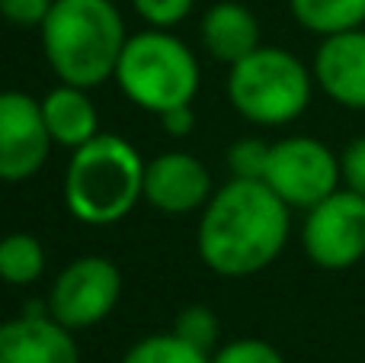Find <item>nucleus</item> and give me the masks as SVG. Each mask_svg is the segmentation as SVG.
I'll return each instance as SVG.
<instances>
[{
    "label": "nucleus",
    "mask_w": 365,
    "mask_h": 363,
    "mask_svg": "<svg viewBox=\"0 0 365 363\" xmlns=\"http://www.w3.org/2000/svg\"><path fill=\"white\" fill-rule=\"evenodd\" d=\"M292 209L263 180L231 177L199 219V257L218 277H253L289 244Z\"/></svg>",
    "instance_id": "obj_1"
},
{
    "label": "nucleus",
    "mask_w": 365,
    "mask_h": 363,
    "mask_svg": "<svg viewBox=\"0 0 365 363\" xmlns=\"http://www.w3.org/2000/svg\"><path fill=\"white\" fill-rule=\"evenodd\" d=\"M38 29L55 77L83 90L113 81L128 42L125 19L113 0H55Z\"/></svg>",
    "instance_id": "obj_2"
},
{
    "label": "nucleus",
    "mask_w": 365,
    "mask_h": 363,
    "mask_svg": "<svg viewBox=\"0 0 365 363\" xmlns=\"http://www.w3.org/2000/svg\"><path fill=\"white\" fill-rule=\"evenodd\" d=\"M145 199V161L132 141L100 132L64 171V206L83 225H115Z\"/></svg>",
    "instance_id": "obj_3"
},
{
    "label": "nucleus",
    "mask_w": 365,
    "mask_h": 363,
    "mask_svg": "<svg viewBox=\"0 0 365 363\" xmlns=\"http://www.w3.org/2000/svg\"><path fill=\"white\" fill-rule=\"evenodd\" d=\"M113 81L135 106L164 116L167 109L189 106L199 94V61L182 39L151 26L128 36Z\"/></svg>",
    "instance_id": "obj_4"
},
{
    "label": "nucleus",
    "mask_w": 365,
    "mask_h": 363,
    "mask_svg": "<svg viewBox=\"0 0 365 363\" xmlns=\"http://www.w3.org/2000/svg\"><path fill=\"white\" fill-rule=\"evenodd\" d=\"M314 71L289 49L259 45L231 64L227 96L231 106L253 126H289L308 109Z\"/></svg>",
    "instance_id": "obj_5"
},
{
    "label": "nucleus",
    "mask_w": 365,
    "mask_h": 363,
    "mask_svg": "<svg viewBox=\"0 0 365 363\" xmlns=\"http://www.w3.org/2000/svg\"><path fill=\"white\" fill-rule=\"evenodd\" d=\"M263 184L289 209H311L343 187L340 154H334L321 139L289 135L269 148Z\"/></svg>",
    "instance_id": "obj_6"
},
{
    "label": "nucleus",
    "mask_w": 365,
    "mask_h": 363,
    "mask_svg": "<svg viewBox=\"0 0 365 363\" xmlns=\"http://www.w3.org/2000/svg\"><path fill=\"white\" fill-rule=\"evenodd\" d=\"M302 248L321 270H349L365 261V197L334 190L327 199L304 209Z\"/></svg>",
    "instance_id": "obj_7"
},
{
    "label": "nucleus",
    "mask_w": 365,
    "mask_h": 363,
    "mask_svg": "<svg viewBox=\"0 0 365 363\" xmlns=\"http://www.w3.org/2000/svg\"><path fill=\"white\" fill-rule=\"evenodd\" d=\"M122 296V270L109 257H77L58 274L48 293V315L71 332L93 328Z\"/></svg>",
    "instance_id": "obj_8"
},
{
    "label": "nucleus",
    "mask_w": 365,
    "mask_h": 363,
    "mask_svg": "<svg viewBox=\"0 0 365 363\" xmlns=\"http://www.w3.org/2000/svg\"><path fill=\"white\" fill-rule=\"evenodd\" d=\"M51 145L42 103L19 90H0V180L23 184L36 177Z\"/></svg>",
    "instance_id": "obj_9"
},
{
    "label": "nucleus",
    "mask_w": 365,
    "mask_h": 363,
    "mask_svg": "<svg viewBox=\"0 0 365 363\" xmlns=\"http://www.w3.org/2000/svg\"><path fill=\"white\" fill-rule=\"evenodd\" d=\"M145 199L164 216H189L212 199V174L189 151H164L145 164Z\"/></svg>",
    "instance_id": "obj_10"
},
{
    "label": "nucleus",
    "mask_w": 365,
    "mask_h": 363,
    "mask_svg": "<svg viewBox=\"0 0 365 363\" xmlns=\"http://www.w3.org/2000/svg\"><path fill=\"white\" fill-rule=\"evenodd\" d=\"M314 84L343 109H365V26L321 39L314 51Z\"/></svg>",
    "instance_id": "obj_11"
},
{
    "label": "nucleus",
    "mask_w": 365,
    "mask_h": 363,
    "mask_svg": "<svg viewBox=\"0 0 365 363\" xmlns=\"http://www.w3.org/2000/svg\"><path fill=\"white\" fill-rule=\"evenodd\" d=\"M0 363H81L74 332L51 315L0 322Z\"/></svg>",
    "instance_id": "obj_12"
},
{
    "label": "nucleus",
    "mask_w": 365,
    "mask_h": 363,
    "mask_svg": "<svg viewBox=\"0 0 365 363\" xmlns=\"http://www.w3.org/2000/svg\"><path fill=\"white\" fill-rule=\"evenodd\" d=\"M38 103H42L45 129H48L55 145L77 151L81 145H87L90 139L100 135V116H96L93 100L83 87L58 84Z\"/></svg>",
    "instance_id": "obj_13"
},
{
    "label": "nucleus",
    "mask_w": 365,
    "mask_h": 363,
    "mask_svg": "<svg viewBox=\"0 0 365 363\" xmlns=\"http://www.w3.org/2000/svg\"><path fill=\"white\" fill-rule=\"evenodd\" d=\"M202 45L221 64H237L259 49V23L244 4L221 0L202 16Z\"/></svg>",
    "instance_id": "obj_14"
},
{
    "label": "nucleus",
    "mask_w": 365,
    "mask_h": 363,
    "mask_svg": "<svg viewBox=\"0 0 365 363\" xmlns=\"http://www.w3.org/2000/svg\"><path fill=\"white\" fill-rule=\"evenodd\" d=\"M289 10L311 36H336L365 26V0H289Z\"/></svg>",
    "instance_id": "obj_15"
},
{
    "label": "nucleus",
    "mask_w": 365,
    "mask_h": 363,
    "mask_svg": "<svg viewBox=\"0 0 365 363\" xmlns=\"http://www.w3.org/2000/svg\"><path fill=\"white\" fill-rule=\"evenodd\" d=\"M45 270V248L29 232L0 238V280L10 287H29Z\"/></svg>",
    "instance_id": "obj_16"
},
{
    "label": "nucleus",
    "mask_w": 365,
    "mask_h": 363,
    "mask_svg": "<svg viewBox=\"0 0 365 363\" xmlns=\"http://www.w3.org/2000/svg\"><path fill=\"white\" fill-rule=\"evenodd\" d=\"M122 363H212V357L205 351H199V347L186 344L173 332H160V334H148L135 347H128Z\"/></svg>",
    "instance_id": "obj_17"
},
{
    "label": "nucleus",
    "mask_w": 365,
    "mask_h": 363,
    "mask_svg": "<svg viewBox=\"0 0 365 363\" xmlns=\"http://www.w3.org/2000/svg\"><path fill=\"white\" fill-rule=\"evenodd\" d=\"M173 334L208 354L218 344V315L208 306H186L173 322Z\"/></svg>",
    "instance_id": "obj_18"
},
{
    "label": "nucleus",
    "mask_w": 365,
    "mask_h": 363,
    "mask_svg": "<svg viewBox=\"0 0 365 363\" xmlns=\"http://www.w3.org/2000/svg\"><path fill=\"white\" fill-rule=\"evenodd\" d=\"M269 148L259 139H237L227 148V167L231 177L240 180H263L266 177V164H269Z\"/></svg>",
    "instance_id": "obj_19"
},
{
    "label": "nucleus",
    "mask_w": 365,
    "mask_h": 363,
    "mask_svg": "<svg viewBox=\"0 0 365 363\" xmlns=\"http://www.w3.org/2000/svg\"><path fill=\"white\" fill-rule=\"evenodd\" d=\"M212 363H285L282 354L263 338H237L212 354Z\"/></svg>",
    "instance_id": "obj_20"
},
{
    "label": "nucleus",
    "mask_w": 365,
    "mask_h": 363,
    "mask_svg": "<svg viewBox=\"0 0 365 363\" xmlns=\"http://www.w3.org/2000/svg\"><path fill=\"white\" fill-rule=\"evenodd\" d=\"M135 13L154 29H173L192 13L195 0H132Z\"/></svg>",
    "instance_id": "obj_21"
},
{
    "label": "nucleus",
    "mask_w": 365,
    "mask_h": 363,
    "mask_svg": "<svg viewBox=\"0 0 365 363\" xmlns=\"http://www.w3.org/2000/svg\"><path fill=\"white\" fill-rule=\"evenodd\" d=\"M340 177H343L346 190L365 197V135L353 139L340 151Z\"/></svg>",
    "instance_id": "obj_22"
},
{
    "label": "nucleus",
    "mask_w": 365,
    "mask_h": 363,
    "mask_svg": "<svg viewBox=\"0 0 365 363\" xmlns=\"http://www.w3.org/2000/svg\"><path fill=\"white\" fill-rule=\"evenodd\" d=\"M55 0H0V16L13 26H42Z\"/></svg>",
    "instance_id": "obj_23"
},
{
    "label": "nucleus",
    "mask_w": 365,
    "mask_h": 363,
    "mask_svg": "<svg viewBox=\"0 0 365 363\" xmlns=\"http://www.w3.org/2000/svg\"><path fill=\"white\" fill-rule=\"evenodd\" d=\"M160 122H164V129L173 135V139H182V135H189L195 129V113H192V103L189 106H177V109H167L164 116H160Z\"/></svg>",
    "instance_id": "obj_24"
}]
</instances>
